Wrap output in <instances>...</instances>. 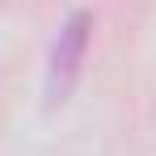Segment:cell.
I'll list each match as a JSON object with an SVG mask.
<instances>
[{"instance_id":"1","label":"cell","mask_w":156,"mask_h":156,"mask_svg":"<svg viewBox=\"0 0 156 156\" xmlns=\"http://www.w3.org/2000/svg\"><path fill=\"white\" fill-rule=\"evenodd\" d=\"M89 30H93L89 13H72L59 26V38L51 47V63H47V97L51 101H63L72 93V84L80 76V63H84V51H89Z\"/></svg>"}]
</instances>
